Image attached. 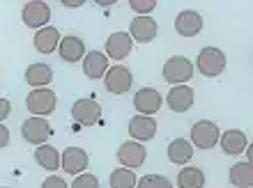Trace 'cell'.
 Wrapping results in <instances>:
<instances>
[{
    "instance_id": "obj_1",
    "label": "cell",
    "mask_w": 253,
    "mask_h": 188,
    "mask_svg": "<svg viewBox=\"0 0 253 188\" xmlns=\"http://www.w3.org/2000/svg\"><path fill=\"white\" fill-rule=\"evenodd\" d=\"M226 53L221 51V48L216 46H205L200 48L198 53V60H196V67L203 76H207V78H216V76H221L223 71H226Z\"/></svg>"
},
{
    "instance_id": "obj_2",
    "label": "cell",
    "mask_w": 253,
    "mask_h": 188,
    "mask_svg": "<svg viewBox=\"0 0 253 188\" xmlns=\"http://www.w3.org/2000/svg\"><path fill=\"white\" fill-rule=\"evenodd\" d=\"M196 69H193V62L184 55H173L168 58L166 64H164V81L170 83V85H187L193 78Z\"/></svg>"
},
{
    "instance_id": "obj_3",
    "label": "cell",
    "mask_w": 253,
    "mask_h": 188,
    "mask_svg": "<svg viewBox=\"0 0 253 188\" xmlns=\"http://www.w3.org/2000/svg\"><path fill=\"white\" fill-rule=\"evenodd\" d=\"M26 108L30 110L33 117H46L58 108V94L51 88H40L28 92L26 96Z\"/></svg>"
},
{
    "instance_id": "obj_4",
    "label": "cell",
    "mask_w": 253,
    "mask_h": 188,
    "mask_svg": "<svg viewBox=\"0 0 253 188\" xmlns=\"http://www.w3.org/2000/svg\"><path fill=\"white\" fill-rule=\"evenodd\" d=\"M219 135H221V131H219V126H216L214 122L200 120V122H196V124L191 126V140L189 142H191L193 147L207 152V149H212V147L219 145Z\"/></svg>"
},
{
    "instance_id": "obj_5",
    "label": "cell",
    "mask_w": 253,
    "mask_h": 188,
    "mask_svg": "<svg viewBox=\"0 0 253 188\" xmlns=\"http://www.w3.org/2000/svg\"><path fill=\"white\" fill-rule=\"evenodd\" d=\"M21 135L23 140L30 142V145H46L48 138L53 135V128L46 122V117H28L23 124H21Z\"/></svg>"
},
{
    "instance_id": "obj_6",
    "label": "cell",
    "mask_w": 253,
    "mask_h": 188,
    "mask_svg": "<svg viewBox=\"0 0 253 188\" xmlns=\"http://www.w3.org/2000/svg\"><path fill=\"white\" fill-rule=\"evenodd\" d=\"M21 16H23V23H26L28 28L42 30V28H46L48 21H51V7H48V2H44V0H30V2L23 5Z\"/></svg>"
},
{
    "instance_id": "obj_7",
    "label": "cell",
    "mask_w": 253,
    "mask_h": 188,
    "mask_svg": "<svg viewBox=\"0 0 253 188\" xmlns=\"http://www.w3.org/2000/svg\"><path fill=\"white\" fill-rule=\"evenodd\" d=\"M104 85L111 94H126L133 85V74L131 69H126L125 64H115V67H108V71L104 74Z\"/></svg>"
},
{
    "instance_id": "obj_8",
    "label": "cell",
    "mask_w": 253,
    "mask_h": 188,
    "mask_svg": "<svg viewBox=\"0 0 253 188\" xmlns=\"http://www.w3.org/2000/svg\"><path fill=\"white\" fill-rule=\"evenodd\" d=\"M72 117L81 126H94L101 120V106L94 99H76L72 106Z\"/></svg>"
},
{
    "instance_id": "obj_9",
    "label": "cell",
    "mask_w": 253,
    "mask_h": 188,
    "mask_svg": "<svg viewBox=\"0 0 253 188\" xmlns=\"http://www.w3.org/2000/svg\"><path fill=\"white\" fill-rule=\"evenodd\" d=\"M145 158H147L145 145H140V142H136V140L122 142L120 149H118V161H120V165L126 170L140 168V165L145 163Z\"/></svg>"
},
{
    "instance_id": "obj_10",
    "label": "cell",
    "mask_w": 253,
    "mask_h": 188,
    "mask_svg": "<svg viewBox=\"0 0 253 188\" xmlns=\"http://www.w3.org/2000/svg\"><path fill=\"white\" fill-rule=\"evenodd\" d=\"M161 103H164V96L154 88H140L133 94V108L138 110V115H145V117H154L159 113Z\"/></svg>"
},
{
    "instance_id": "obj_11",
    "label": "cell",
    "mask_w": 253,
    "mask_h": 188,
    "mask_svg": "<svg viewBox=\"0 0 253 188\" xmlns=\"http://www.w3.org/2000/svg\"><path fill=\"white\" fill-rule=\"evenodd\" d=\"M87 165H90V156H87L85 149L67 147L60 154V168L65 170L67 175H74V177L83 175V172L87 170Z\"/></svg>"
},
{
    "instance_id": "obj_12",
    "label": "cell",
    "mask_w": 253,
    "mask_h": 188,
    "mask_svg": "<svg viewBox=\"0 0 253 188\" xmlns=\"http://www.w3.org/2000/svg\"><path fill=\"white\" fill-rule=\"evenodd\" d=\"M157 32H159V26H157V21L152 16H136V19H131V26H129L131 41L150 44V41H154Z\"/></svg>"
},
{
    "instance_id": "obj_13",
    "label": "cell",
    "mask_w": 253,
    "mask_h": 188,
    "mask_svg": "<svg viewBox=\"0 0 253 188\" xmlns=\"http://www.w3.org/2000/svg\"><path fill=\"white\" fill-rule=\"evenodd\" d=\"M131 51H133V41L129 37V32H113L106 39V46H104V55L108 60H125Z\"/></svg>"
},
{
    "instance_id": "obj_14",
    "label": "cell",
    "mask_w": 253,
    "mask_h": 188,
    "mask_svg": "<svg viewBox=\"0 0 253 188\" xmlns=\"http://www.w3.org/2000/svg\"><path fill=\"white\" fill-rule=\"evenodd\" d=\"M129 135L136 142H147L157 135V120L154 117H145V115H136L129 120Z\"/></svg>"
},
{
    "instance_id": "obj_15",
    "label": "cell",
    "mask_w": 253,
    "mask_h": 188,
    "mask_svg": "<svg viewBox=\"0 0 253 188\" xmlns=\"http://www.w3.org/2000/svg\"><path fill=\"white\" fill-rule=\"evenodd\" d=\"M62 39V34L60 30L55 26H46V28H42V30H37L33 37V44L35 48H37V53L42 55H51L58 51V44H60Z\"/></svg>"
},
{
    "instance_id": "obj_16",
    "label": "cell",
    "mask_w": 253,
    "mask_h": 188,
    "mask_svg": "<svg viewBox=\"0 0 253 188\" xmlns=\"http://www.w3.org/2000/svg\"><path fill=\"white\" fill-rule=\"evenodd\" d=\"M193 101H196V94H193V90L189 85H175V88L168 90L166 103L173 113H187L193 106Z\"/></svg>"
},
{
    "instance_id": "obj_17",
    "label": "cell",
    "mask_w": 253,
    "mask_h": 188,
    "mask_svg": "<svg viewBox=\"0 0 253 188\" xmlns=\"http://www.w3.org/2000/svg\"><path fill=\"white\" fill-rule=\"evenodd\" d=\"M85 41L81 39V37H76V34H67V37H62L60 44H58V55H60L65 62H79L85 58Z\"/></svg>"
},
{
    "instance_id": "obj_18",
    "label": "cell",
    "mask_w": 253,
    "mask_h": 188,
    "mask_svg": "<svg viewBox=\"0 0 253 188\" xmlns=\"http://www.w3.org/2000/svg\"><path fill=\"white\" fill-rule=\"evenodd\" d=\"M249 140H247V133L240 131V128H228L223 133L219 135V147L223 149V154L228 156H240L244 149H247Z\"/></svg>"
},
{
    "instance_id": "obj_19",
    "label": "cell",
    "mask_w": 253,
    "mask_h": 188,
    "mask_svg": "<svg viewBox=\"0 0 253 188\" xmlns=\"http://www.w3.org/2000/svg\"><path fill=\"white\" fill-rule=\"evenodd\" d=\"M175 30L182 37H196L203 30V16L196 9H182L175 19Z\"/></svg>"
},
{
    "instance_id": "obj_20",
    "label": "cell",
    "mask_w": 253,
    "mask_h": 188,
    "mask_svg": "<svg viewBox=\"0 0 253 188\" xmlns=\"http://www.w3.org/2000/svg\"><path fill=\"white\" fill-rule=\"evenodd\" d=\"M108 71V58L101 51H90L83 58V74L90 78V81H99L104 78V74Z\"/></svg>"
},
{
    "instance_id": "obj_21",
    "label": "cell",
    "mask_w": 253,
    "mask_h": 188,
    "mask_svg": "<svg viewBox=\"0 0 253 188\" xmlns=\"http://www.w3.org/2000/svg\"><path fill=\"white\" fill-rule=\"evenodd\" d=\"M51 81H53V69L48 67L46 62H35V64H30L26 69V83L33 90L48 88Z\"/></svg>"
},
{
    "instance_id": "obj_22",
    "label": "cell",
    "mask_w": 253,
    "mask_h": 188,
    "mask_svg": "<svg viewBox=\"0 0 253 188\" xmlns=\"http://www.w3.org/2000/svg\"><path fill=\"white\" fill-rule=\"evenodd\" d=\"M193 158V145L187 138H175L170 145H168V161L175 163V165H187Z\"/></svg>"
},
{
    "instance_id": "obj_23",
    "label": "cell",
    "mask_w": 253,
    "mask_h": 188,
    "mask_svg": "<svg viewBox=\"0 0 253 188\" xmlns=\"http://www.w3.org/2000/svg\"><path fill=\"white\" fill-rule=\"evenodd\" d=\"M35 161L37 165L48 172H55V170L60 168V154H58V149L53 145H40V147H35Z\"/></svg>"
},
{
    "instance_id": "obj_24",
    "label": "cell",
    "mask_w": 253,
    "mask_h": 188,
    "mask_svg": "<svg viewBox=\"0 0 253 188\" xmlns=\"http://www.w3.org/2000/svg\"><path fill=\"white\" fill-rule=\"evenodd\" d=\"M228 177H230V184H233V186L251 188L253 186V165L249 161L235 163L233 168H230V172H228Z\"/></svg>"
},
{
    "instance_id": "obj_25",
    "label": "cell",
    "mask_w": 253,
    "mask_h": 188,
    "mask_svg": "<svg viewBox=\"0 0 253 188\" xmlns=\"http://www.w3.org/2000/svg\"><path fill=\"white\" fill-rule=\"evenodd\" d=\"M177 186L180 188H205V172L193 165H184L177 172Z\"/></svg>"
},
{
    "instance_id": "obj_26",
    "label": "cell",
    "mask_w": 253,
    "mask_h": 188,
    "mask_svg": "<svg viewBox=\"0 0 253 188\" xmlns=\"http://www.w3.org/2000/svg\"><path fill=\"white\" fill-rule=\"evenodd\" d=\"M138 177L133 175V170L118 168L111 172V188H136Z\"/></svg>"
},
{
    "instance_id": "obj_27",
    "label": "cell",
    "mask_w": 253,
    "mask_h": 188,
    "mask_svg": "<svg viewBox=\"0 0 253 188\" xmlns=\"http://www.w3.org/2000/svg\"><path fill=\"white\" fill-rule=\"evenodd\" d=\"M136 188H173V182L164 175H145L136 182Z\"/></svg>"
},
{
    "instance_id": "obj_28",
    "label": "cell",
    "mask_w": 253,
    "mask_h": 188,
    "mask_svg": "<svg viewBox=\"0 0 253 188\" xmlns=\"http://www.w3.org/2000/svg\"><path fill=\"white\" fill-rule=\"evenodd\" d=\"M129 7L138 16H150L157 9V0H129Z\"/></svg>"
},
{
    "instance_id": "obj_29",
    "label": "cell",
    "mask_w": 253,
    "mask_h": 188,
    "mask_svg": "<svg viewBox=\"0 0 253 188\" xmlns=\"http://www.w3.org/2000/svg\"><path fill=\"white\" fill-rule=\"evenodd\" d=\"M69 188H99V179L94 175H90V172H83V175H79L74 179Z\"/></svg>"
},
{
    "instance_id": "obj_30",
    "label": "cell",
    "mask_w": 253,
    "mask_h": 188,
    "mask_svg": "<svg viewBox=\"0 0 253 188\" xmlns=\"http://www.w3.org/2000/svg\"><path fill=\"white\" fill-rule=\"evenodd\" d=\"M42 188H69V184H67L62 177L51 175V177H46V179L42 182Z\"/></svg>"
},
{
    "instance_id": "obj_31",
    "label": "cell",
    "mask_w": 253,
    "mask_h": 188,
    "mask_svg": "<svg viewBox=\"0 0 253 188\" xmlns=\"http://www.w3.org/2000/svg\"><path fill=\"white\" fill-rule=\"evenodd\" d=\"M9 115H12V103H9V99L0 96V124H5V120Z\"/></svg>"
},
{
    "instance_id": "obj_32",
    "label": "cell",
    "mask_w": 253,
    "mask_h": 188,
    "mask_svg": "<svg viewBox=\"0 0 253 188\" xmlns=\"http://www.w3.org/2000/svg\"><path fill=\"white\" fill-rule=\"evenodd\" d=\"M9 145V128L5 124H0V149H5Z\"/></svg>"
},
{
    "instance_id": "obj_33",
    "label": "cell",
    "mask_w": 253,
    "mask_h": 188,
    "mask_svg": "<svg viewBox=\"0 0 253 188\" xmlns=\"http://www.w3.org/2000/svg\"><path fill=\"white\" fill-rule=\"evenodd\" d=\"M62 5L65 7H83L85 0H62Z\"/></svg>"
},
{
    "instance_id": "obj_34",
    "label": "cell",
    "mask_w": 253,
    "mask_h": 188,
    "mask_svg": "<svg viewBox=\"0 0 253 188\" xmlns=\"http://www.w3.org/2000/svg\"><path fill=\"white\" fill-rule=\"evenodd\" d=\"M2 188H9V186H2Z\"/></svg>"
}]
</instances>
